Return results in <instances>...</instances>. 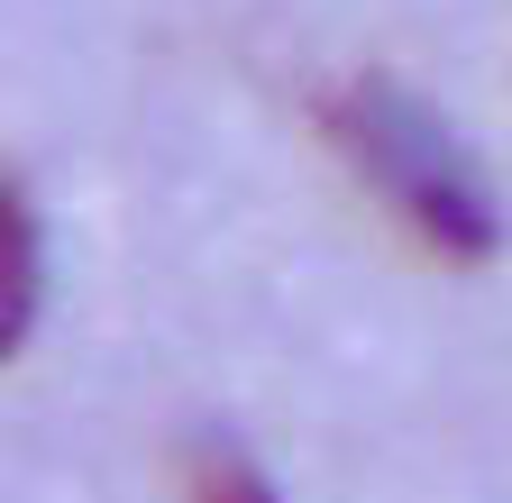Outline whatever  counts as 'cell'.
Instances as JSON below:
<instances>
[{
  "label": "cell",
  "mask_w": 512,
  "mask_h": 503,
  "mask_svg": "<svg viewBox=\"0 0 512 503\" xmlns=\"http://www.w3.org/2000/svg\"><path fill=\"white\" fill-rule=\"evenodd\" d=\"M330 138H339L348 165L366 174V193L394 211V220H412L439 257H458V266L494 257V238H503L494 183H485V165L467 156V138L448 129L412 83L357 74V83L330 101Z\"/></svg>",
  "instance_id": "obj_1"
},
{
  "label": "cell",
  "mask_w": 512,
  "mask_h": 503,
  "mask_svg": "<svg viewBox=\"0 0 512 503\" xmlns=\"http://www.w3.org/2000/svg\"><path fill=\"white\" fill-rule=\"evenodd\" d=\"M28 321H37V220L0 183V357L28 339Z\"/></svg>",
  "instance_id": "obj_2"
},
{
  "label": "cell",
  "mask_w": 512,
  "mask_h": 503,
  "mask_svg": "<svg viewBox=\"0 0 512 503\" xmlns=\"http://www.w3.org/2000/svg\"><path fill=\"white\" fill-rule=\"evenodd\" d=\"M183 503H275V485L238 439H202L192 467H183Z\"/></svg>",
  "instance_id": "obj_3"
}]
</instances>
